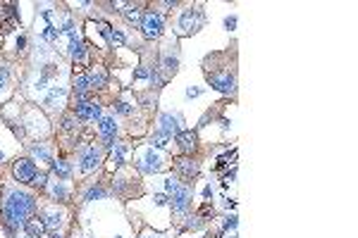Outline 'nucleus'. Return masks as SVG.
Returning <instances> with one entry per match:
<instances>
[{
	"label": "nucleus",
	"instance_id": "nucleus-1",
	"mask_svg": "<svg viewBox=\"0 0 358 238\" xmlns=\"http://www.w3.org/2000/svg\"><path fill=\"white\" fill-rule=\"evenodd\" d=\"M34 210V198L24 193V190H7L5 205H3V214H5V224L10 229H19L29 219V212Z\"/></svg>",
	"mask_w": 358,
	"mask_h": 238
},
{
	"label": "nucleus",
	"instance_id": "nucleus-2",
	"mask_svg": "<svg viewBox=\"0 0 358 238\" xmlns=\"http://www.w3.org/2000/svg\"><path fill=\"white\" fill-rule=\"evenodd\" d=\"M134 162H136V167L141 171H146V174H155V171H163L167 167V157L163 155V153H158L153 145H148V148L138 150Z\"/></svg>",
	"mask_w": 358,
	"mask_h": 238
},
{
	"label": "nucleus",
	"instance_id": "nucleus-3",
	"mask_svg": "<svg viewBox=\"0 0 358 238\" xmlns=\"http://www.w3.org/2000/svg\"><path fill=\"white\" fill-rule=\"evenodd\" d=\"M201 27H203V12H201V10H191V7L184 10L182 17H179V21H177V29L182 36L193 34V31H198Z\"/></svg>",
	"mask_w": 358,
	"mask_h": 238
},
{
	"label": "nucleus",
	"instance_id": "nucleus-4",
	"mask_svg": "<svg viewBox=\"0 0 358 238\" xmlns=\"http://www.w3.org/2000/svg\"><path fill=\"white\" fill-rule=\"evenodd\" d=\"M141 31H144L146 38H158V36L163 34V19H160V14H155V12L144 14V19H141Z\"/></svg>",
	"mask_w": 358,
	"mask_h": 238
},
{
	"label": "nucleus",
	"instance_id": "nucleus-5",
	"mask_svg": "<svg viewBox=\"0 0 358 238\" xmlns=\"http://www.w3.org/2000/svg\"><path fill=\"white\" fill-rule=\"evenodd\" d=\"M12 174L19 184H31V179L36 177V167L31 160H17L12 167Z\"/></svg>",
	"mask_w": 358,
	"mask_h": 238
},
{
	"label": "nucleus",
	"instance_id": "nucleus-6",
	"mask_svg": "<svg viewBox=\"0 0 358 238\" xmlns=\"http://www.w3.org/2000/svg\"><path fill=\"white\" fill-rule=\"evenodd\" d=\"M189 205H191V188H186V186H177L172 196V210L174 214H184L189 210Z\"/></svg>",
	"mask_w": 358,
	"mask_h": 238
},
{
	"label": "nucleus",
	"instance_id": "nucleus-7",
	"mask_svg": "<svg viewBox=\"0 0 358 238\" xmlns=\"http://www.w3.org/2000/svg\"><path fill=\"white\" fill-rule=\"evenodd\" d=\"M74 112H76V119H82V122L101 119V105L98 102H76Z\"/></svg>",
	"mask_w": 358,
	"mask_h": 238
},
{
	"label": "nucleus",
	"instance_id": "nucleus-8",
	"mask_svg": "<svg viewBox=\"0 0 358 238\" xmlns=\"http://www.w3.org/2000/svg\"><path fill=\"white\" fill-rule=\"evenodd\" d=\"M79 162H82V174H89V171H93L98 167L101 155H98L96 148H84L82 155H79Z\"/></svg>",
	"mask_w": 358,
	"mask_h": 238
},
{
	"label": "nucleus",
	"instance_id": "nucleus-9",
	"mask_svg": "<svg viewBox=\"0 0 358 238\" xmlns=\"http://www.w3.org/2000/svg\"><path fill=\"white\" fill-rule=\"evenodd\" d=\"M160 67L165 69V74L167 76H172L174 72H177V67H179V55H177V50H170V46L163 50V57H160Z\"/></svg>",
	"mask_w": 358,
	"mask_h": 238
},
{
	"label": "nucleus",
	"instance_id": "nucleus-10",
	"mask_svg": "<svg viewBox=\"0 0 358 238\" xmlns=\"http://www.w3.org/2000/svg\"><path fill=\"white\" fill-rule=\"evenodd\" d=\"M24 231H27L29 238H41L43 233H46V222H43L41 217H31L24 222V226H22Z\"/></svg>",
	"mask_w": 358,
	"mask_h": 238
},
{
	"label": "nucleus",
	"instance_id": "nucleus-11",
	"mask_svg": "<svg viewBox=\"0 0 358 238\" xmlns=\"http://www.w3.org/2000/svg\"><path fill=\"white\" fill-rule=\"evenodd\" d=\"M177 143H179V148L184 150V153H193V150L198 148V138H196L193 131H179V134H177Z\"/></svg>",
	"mask_w": 358,
	"mask_h": 238
},
{
	"label": "nucleus",
	"instance_id": "nucleus-12",
	"mask_svg": "<svg viewBox=\"0 0 358 238\" xmlns=\"http://www.w3.org/2000/svg\"><path fill=\"white\" fill-rule=\"evenodd\" d=\"M98 131H101V136H103V138H115L117 124H115L112 117H101V122H98Z\"/></svg>",
	"mask_w": 358,
	"mask_h": 238
},
{
	"label": "nucleus",
	"instance_id": "nucleus-13",
	"mask_svg": "<svg viewBox=\"0 0 358 238\" xmlns=\"http://www.w3.org/2000/svg\"><path fill=\"white\" fill-rule=\"evenodd\" d=\"M177 169L182 171L186 179L196 177V174H198V162H193V160H189V157H182V160H177Z\"/></svg>",
	"mask_w": 358,
	"mask_h": 238
},
{
	"label": "nucleus",
	"instance_id": "nucleus-14",
	"mask_svg": "<svg viewBox=\"0 0 358 238\" xmlns=\"http://www.w3.org/2000/svg\"><path fill=\"white\" fill-rule=\"evenodd\" d=\"M160 134H165V136H170V134H179L177 119L170 117V115H160Z\"/></svg>",
	"mask_w": 358,
	"mask_h": 238
},
{
	"label": "nucleus",
	"instance_id": "nucleus-15",
	"mask_svg": "<svg viewBox=\"0 0 358 238\" xmlns=\"http://www.w3.org/2000/svg\"><path fill=\"white\" fill-rule=\"evenodd\" d=\"M89 76V83H91V89H103L105 83H108V76H105V72L101 67H96V69H91V74H86Z\"/></svg>",
	"mask_w": 358,
	"mask_h": 238
},
{
	"label": "nucleus",
	"instance_id": "nucleus-16",
	"mask_svg": "<svg viewBox=\"0 0 358 238\" xmlns=\"http://www.w3.org/2000/svg\"><path fill=\"white\" fill-rule=\"evenodd\" d=\"M89 89H91L89 76H86V74L74 76V93H89Z\"/></svg>",
	"mask_w": 358,
	"mask_h": 238
},
{
	"label": "nucleus",
	"instance_id": "nucleus-17",
	"mask_svg": "<svg viewBox=\"0 0 358 238\" xmlns=\"http://www.w3.org/2000/svg\"><path fill=\"white\" fill-rule=\"evenodd\" d=\"M48 190H50V196H53V198H60V200H65V198H67V188H65V184H62V181L53 184Z\"/></svg>",
	"mask_w": 358,
	"mask_h": 238
},
{
	"label": "nucleus",
	"instance_id": "nucleus-18",
	"mask_svg": "<svg viewBox=\"0 0 358 238\" xmlns=\"http://www.w3.org/2000/svg\"><path fill=\"white\" fill-rule=\"evenodd\" d=\"M124 17L129 21H141L144 19V12H141V7H127V10H124Z\"/></svg>",
	"mask_w": 358,
	"mask_h": 238
},
{
	"label": "nucleus",
	"instance_id": "nucleus-19",
	"mask_svg": "<svg viewBox=\"0 0 358 238\" xmlns=\"http://www.w3.org/2000/svg\"><path fill=\"white\" fill-rule=\"evenodd\" d=\"M53 169H55V174L60 179H67L69 177V164L65 162V160H57V162L53 164Z\"/></svg>",
	"mask_w": 358,
	"mask_h": 238
},
{
	"label": "nucleus",
	"instance_id": "nucleus-20",
	"mask_svg": "<svg viewBox=\"0 0 358 238\" xmlns=\"http://www.w3.org/2000/svg\"><path fill=\"white\" fill-rule=\"evenodd\" d=\"M69 48H72V50H69V53H72V57H74V60H79V62H84V55H86V53H84V46H82V43H79V41H72V46H69Z\"/></svg>",
	"mask_w": 358,
	"mask_h": 238
},
{
	"label": "nucleus",
	"instance_id": "nucleus-21",
	"mask_svg": "<svg viewBox=\"0 0 358 238\" xmlns=\"http://www.w3.org/2000/svg\"><path fill=\"white\" fill-rule=\"evenodd\" d=\"M167 138H170V136H165V134H155V136L151 138L153 148H165V145H167Z\"/></svg>",
	"mask_w": 358,
	"mask_h": 238
},
{
	"label": "nucleus",
	"instance_id": "nucleus-22",
	"mask_svg": "<svg viewBox=\"0 0 358 238\" xmlns=\"http://www.w3.org/2000/svg\"><path fill=\"white\" fill-rule=\"evenodd\" d=\"M31 186H36V188H46V186H48V177H46V174H36V177L31 179Z\"/></svg>",
	"mask_w": 358,
	"mask_h": 238
},
{
	"label": "nucleus",
	"instance_id": "nucleus-23",
	"mask_svg": "<svg viewBox=\"0 0 358 238\" xmlns=\"http://www.w3.org/2000/svg\"><path fill=\"white\" fill-rule=\"evenodd\" d=\"M7 76H10V72H7V67L5 64H0V89L7 83Z\"/></svg>",
	"mask_w": 358,
	"mask_h": 238
},
{
	"label": "nucleus",
	"instance_id": "nucleus-24",
	"mask_svg": "<svg viewBox=\"0 0 358 238\" xmlns=\"http://www.w3.org/2000/svg\"><path fill=\"white\" fill-rule=\"evenodd\" d=\"M34 155L41 157V160H50V155H48V150L46 148H34Z\"/></svg>",
	"mask_w": 358,
	"mask_h": 238
},
{
	"label": "nucleus",
	"instance_id": "nucleus-25",
	"mask_svg": "<svg viewBox=\"0 0 358 238\" xmlns=\"http://www.w3.org/2000/svg\"><path fill=\"white\" fill-rule=\"evenodd\" d=\"M65 129H67V131L76 129V119H74V117H65Z\"/></svg>",
	"mask_w": 358,
	"mask_h": 238
},
{
	"label": "nucleus",
	"instance_id": "nucleus-26",
	"mask_svg": "<svg viewBox=\"0 0 358 238\" xmlns=\"http://www.w3.org/2000/svg\"><path fill=\"white\" fill-rule=\"evenodd\" d=\"M117 110H120V112H124V115H129V112H131V107H129V105H127V102H120V105H117Z\"/></svg>",
	"mask_w": 358,
	"mask_h": 238
}]
</instances>
